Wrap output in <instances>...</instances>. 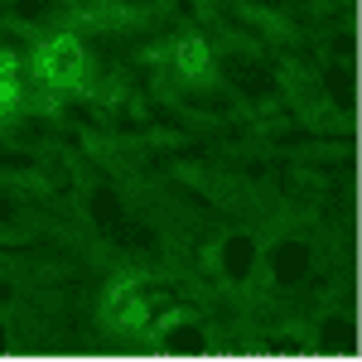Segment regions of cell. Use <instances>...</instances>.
Instances as JSON below:
<instances>
[{
    "label": "cell",
    "instance_id": "6da1fadb",
    "mask_svg": "<svg viewBox=\"0 0 362 362\" xmlns=\"http://www.w3.org/2000/svg\"><path fill=\"white\" fill-rule=\"evenodd\" d=\"M165 305L169 295L160 285H150V280H126V285H116L112 290V324L116 329H131V334H145V329H155L160 319H165Z\"/></svg>",
    "mask_w": 362,
    "mask_h": 362
},
{
    "label": "cell",
    "instance_id": "7a4b0ae2",
    "mask_svg": "<svg viewBox=\"0 0 362 362\" xmlns=\"http://www.w3.org/2000/svg\"><path fill=\"white\" fill-rule=\"evenodd\" d=\"M34 73H39L49 87H78L87 78L83 44H78L73 34H54V39H44L39 54H34Z\"/></svg>",
    "mask_w": 362,
    "mask_h": 362
},
{
    "label": "cell",
    "instance_id": "3957f363",
    "mask_svg": "<svg viewBox=\"0 0 362 362\" xmlns=\"http://www.w3.org/2000/svg\"><path fill=\"white\" fill-rule=\"evenodd\" d=\"M165 58H169V68H174L179 78H203V73H208V44L194 39V34H189V39H174L165 49Z\"/></svg>",
    "mask_w": 362,
    "mask_h": 362
},
{
    "label": "cell",
    "instance_id": "277c9868",
    "mask_svg": "<svg viewBox=\"0 0 362 362\" xmlns=\"http://www.w3.org/2000/svg\"><path fill=\"white\" fill-rule=\"evenodd\" d=\"M15 102H20V63L0 54V112H10Z\"/></svg>",
    "mask_w": 362,
    "mask_h": 362
}]
</instances>
